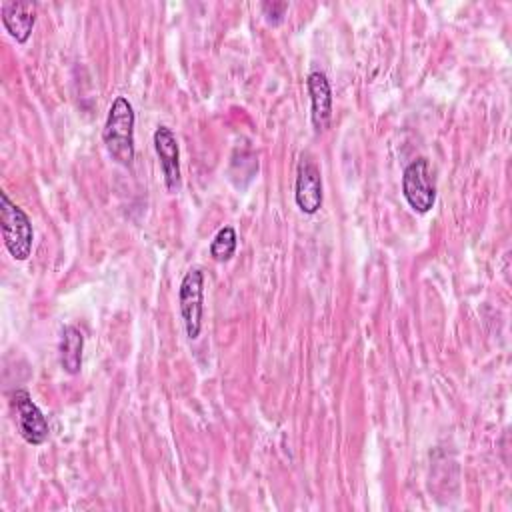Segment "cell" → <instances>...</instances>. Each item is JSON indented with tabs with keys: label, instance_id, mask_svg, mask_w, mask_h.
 Wrapping results in <instances>:
<instances>
[{
	"label": "cell",
	"instance_id": "obj_6",
	"mask_svg": "<svg viewBox=\"0 0 512 512\" xmlns=\"http://www.w3.org/2000/svg\"><path fill=\"white\" fill-rule=\"evenodd\" d=\"M294 200L304 214H316L322 206V176L308 156H302L296 170Z\"/></svg>",
	"mask_w": 512,
	"mask_h": 512
},
{
	"label": "cell",
	"instance_id": "obj_11",
	"mask_svg": "<svg viewBox=\"0 0 512 512\" xmlns=\"http://www.w3.org/2000/svg\"><path fill=\"white\" fill-rule=\"evenodd\" d=\"M236 244H238V236L236 230L232 226H224L216 232L214 240L210 242V256L216 262H226L234 256L236 252Z\"/></svg>",
	"mask_w": 512,
	"mask_h": 512
},
{
	"label": "cell",
	"instance_id": "obj_1",
	"mask_svg": "<svg viewBox=\"0 0 512 512\" xmlns=\"http://www.w3.org/2000/svg\"><path fill=\"white\" fill-rule=\"evenodd\" d=\"M134 108L126 96H116L110 104L102 140L114 162L130 168L134 160Z\"/></svg>",
	"mask_w": 512,
	"mask_h": 512
},
{
	"label": "cell",
	"instance_id": "obj_5",
	"mask_svg": "<svg viewBox=\"0 0 512 512\" xmlns=\"http://www.w3.org/2000/svg\"><path fill=\"white\" fill-rule=\"evenodd\" d=\"M10 404L14 410V420L20 436L32 446H40L42 442H46L50 434L48 420L44 418L40 408L32 402V396L28 394V390L24 388L14 390L10 396Z\"/></svg>",
	"mask_w": 512,
	"mask_h": 512
},
{
	"label": "cell",
	"instance_id": "obj_10",
	"mask_svg": "<svg viewBox=\"0 0 512 512\" xmlns=\"http://www.w3.org/2000/svg\"><path fill=\"white\" fill-rule=\"evenodd\" d=\"M82 350H84V336L76 326H64L60 344H58V360L66 374H78L82 368Z\"/></svg>",
	"mask_w": 512,
	"mask_h": 512
},
{
	"label": "cell",
	"instance_id": "obj_8",
	"mask_svg": "<svg viewBox=\"0 0 512 512\" xmlns=\"http://www.w3.org/2000/svg\"><path fill=\"white\" fill-rule=\"evenodd\" d=\"M2 24L16 42L24 44L36 24V4L28 0H6L2 4Z\"/></svg>",
	"mask_w": 512,
	"mask_h": 512
},
{
	"label": "cell",
	"instance_id": "obj_4",
	"mask_svg": "<svg viewBox=\"0 0 512 512\" xmlns=\"http://www.w3.org/2000/svg\"><path fill=\"white\" fill-rule=\"evenodd\" d=\"M402 194L410 208L418 214L430 212L436 202V186L430 176L428 160H412L402 172Z\"/></svg>",
	"mask_w": 512,
	"mask_h": 512
},
{
	"label": "cell",
	"instance_id": "obj_2",
	"mask_svg": "<svg viewBox=\"0 0 512 512\" xmlns=\"http://www.w3.org/2000/svg\"><path fill=\"white\" fill-rule=\"evenodd\" d=\"M0 228L4 244L14 260H26L32 252L34 230L28 214L16 206L6 192H0Z\"/></svg>",
	"mask_w": 512,
	"mask_h": 512
},
{
	"label": "cell",
	"instance_id": "obj_9",
	"mask_svg": "<svg viewBox=\"0 0 512 512\" xmlns=\"http://www.w3.org/2000/svg\"><path fill=\"white\" fill-rule=\"evenodd\" d=\"M310 102H312V124L316 132H324L332 118V88L324 72L314 70L306 78Z\"/></svg>",
	"mask_w": 512,
	"mask_h": 512
},
{
	"label": "cell",
	"instance_id": "obj_3",
	"mask_svg": "<svg viewBox=\"0 0 512 512\" xmlns=\"http://www.w3.org/2000/svg\"><path fill=\"white\" fill-rule=\"evenodd\" d=\"M178 304L186 336L196 340L202 330V312H204V272L192 268L184 274L178 290Z\"/></svg>",
	"mask_w": 512,
	"mask_h": 512
},
{
	"label": "cell",
	"instance_id": "obj_7",
	"mask_svg": "<svg viewBox=\"0 0 512 512\" xmlns=\"http://www.w3.org/2000/svg\"><path fill=\"white\" fill-rule=\"evenodd\" d=\"M154 150L158 154V162L164 174V184L168 192L176 194L182 186L180 150H178V140L168 126H158L154 130Z\"/></svg>",
	"mask_w": 512,
	"mask_h": 512
},
{
	"label": "cell",
	"instance_id": "obj_12",
	"mask_svg": "<svg viewBox=\"0 0 512 512\" xmlns=\"http://www.w3.org/2000/svg\"><path fill=\"white\" fill-rule=\"evenodd\" d=\"M288 10V2H264L262 4V14H264V20L270 24V26H278L282 20H284V14Z\"/></svg>",
	"mask_w": 512,
	"mask_h": 512
}]
</instances>
